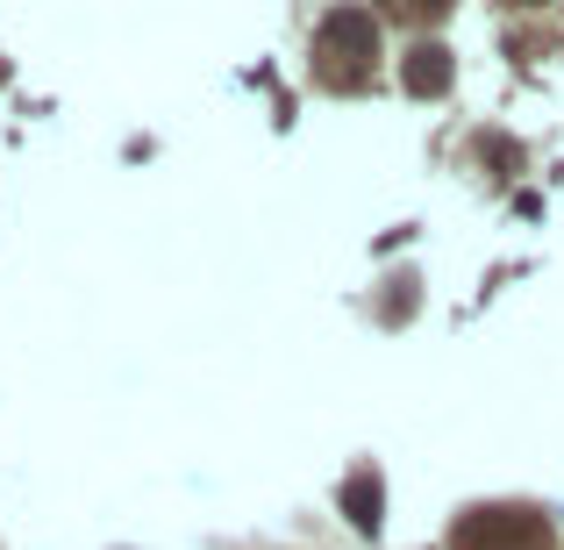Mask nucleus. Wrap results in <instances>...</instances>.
<instances>
[{
	"label": "nucleus",
	"instance_id": "obj_1",
	"mask_svg": "<svg viewBox=\"0 0 564 550\" xmlns=\"http://www.w3.org/2000/svg\"><path fill=\"white\" fill-rule=\"evenodd\" d=\"M543 543V522L536 515H522V508H486V515H471V522H457V550H536Z\"/></svg>",
	"mask_w": 564,
	"mask_h": 550
},
{
	"label": "nucleus",
	"instance_id": "obj_2",
	"mask_svg": "<svg viewBox=\"0 0 564 550\" xmlns=\"http://www.w3.org/2000/svg\"><path fill=\"white\" fill-rule=\"evenodd\" d=\"M322 51H350V65H372L379 57V29H372V14H329V22H322Z\"/></svg>",
	"mask_w": 564,
	"mask_h": 550
},
{
	"label": "nucleus",
	"instance_id": "obj_3",
	"mask_svg": "<svg viewBox=\"0 0 564 550\" xmlns=\"http://www.w3.org/2000/svg\"><path fill=\"white\" fill-rule=\"evenodd\" d=\"M400 79H408V94L436 100L443 86H451V51H436V43H429V51H414L408 65H400Z\"/></svg>",
	"mask_w": 564,
	"mask_h": 550
},
{
	"label": "nucleus",
	"instance_id": "obj_4",
	"mask_svg": "<svg viewBox=\"0 0 564 550\" xmlns=\"http://www.w3.org/2000/svg\"><path fill=\"white\" fill-rule=\"evenodd\" d=\"M344 515L358 522V537H379V472H350L344 479Z\"/></svg>",
	"mask_w": 564,
	"mask_h": 550
}]
</instances>
